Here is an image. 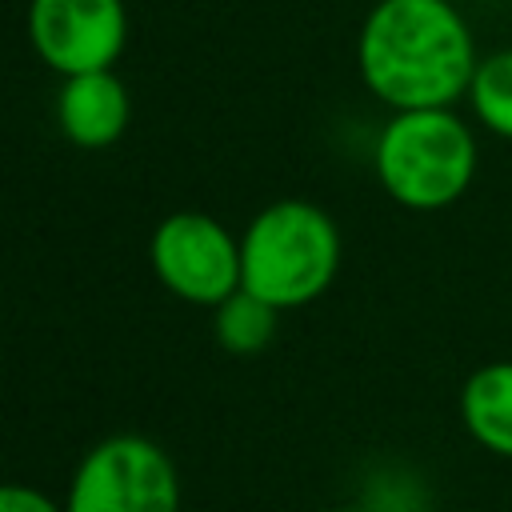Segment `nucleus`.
Segmentation results:
<instances>
[{
  "label": "nucleus",
  "instance_id": "obj_6",
  "mask_svg": "<svg viewBox=\"0 0 512 512\" xmlns=\"http://www.w3.org/2000/svg\"><path fill=\"white\" fill-rule=\"evenodd\" d=\"M28 44L56 76L116 68L128 48L124 0H28Z\"/></svg>",
  "mask_w": 512,
  "mask_h": 512
},
{
  "label": "nucleus",
  "instance_id": "obj_2",
  "mask_svg": "<svg viewBox=\"0 0 512 512\" xmlns=\"http://www.w3.org/2000/svg\"><path fill=\"white\" fill-rule=\"evenodd\" d=\"M476 168V124L460 108L392 112L372 140V176L384 196L408 212H444L460 204Z\"/></svg>",
  "mask_w": 512,
  "mask_h": 512
},
{
  "label": "nucleus",
  "instance_id": "obj_7",
  "mask_svg": "<svg viewBox=\"0 0 512 512\" xmlns=\"http://www.w3.org/2000/svg\"><path fill=\"white\" fill-rule=\"evenodd\" d=\"M132 124V96L116 68L60 76L56 88V128L68 144L84 152L112 148Z\"/></svg>",
  "mask_w": 512,
  "mask_h": 512
},
{
  "label": "nucleus",
  "instance_id": "obj_1",
  "mask_svg": "<svg viewBox=\"0 0 512 512\" xmlns=\"http://www.w3.org/2000/svg\"><path fill=\"white\" fill-rule=\"evenodd\" d=\"M476 60V32L452 0H376L356 32V76L388 112L464 104Z\"/></svg>",
  "mask_w": 512,
  "mask_h": 512
},
{
  "label": "nucleus",
  "instance_id": "obj_3",
  "mask_svg": "<svg viewBox=\"0 0 512 512\" xmlns=\"http://www.w3.org/2000/svg\"><path fill=\"white\" fill-rule=\"evenodd\" d=\"M344 240L328 208L304 196L264 204L240 232V288L276 312L320 300L340 272Z\"/></svg>",
  "mask_w": 512,
  "mask_h": 512
},
{
  "label": "nucleus",
  "instance_id": "obj_9",
  "mask_svg": "<svg viewBox=\"0 0 512 512\" xmlns=\"http://www.w3.org/2000/svg\"><path fill=\"white\" fill-rule=\"evenodd\" d=\"M464 108L476 128L512 144V48L480 52L464 92Z\"/></svg>",
  "mask_w": 512,
  "mask_h": 512
},
{
  "label": "nucleus",
  "instance_id": "obj_10",
  "mask_svg": "<svg viewBox=\"0 0 512 512\" xmlns=\"http://www.w3.org/2000/svg\"><path fill=\"white\" fill-rule=\"evenodd\" d=\"M276 320L280 312L252 296L248 288H236L228 300H220L212 308V332H216V344L232 356H252V352H264L276 336Z\"/></svg>",
  "mask_w": 512,
  "mask_h": 512
},
{
  "label": "nucleus",
  "instance_id": "obj_4",
  "mask_svg": "<svg viewBox=\"0 0 512 512\" xmlns=\"http://www.w3.org/2000/svg\"><path fill=\"white\" fill-rule=\"evenodd\" d=\"M64 512H180V472L152 436L112 432L72 468Z\"/></svg>",
  "mask_w": 512,
  "mask_h": 512
},
{
  "label": "nucleus",
  "instance_id": "obj_11",
  "mask_svg": "<svg viewBox=\"0 0 512 512\" xmlns=\"http://www.w3.org/2000/svg\"><path fill=\"white\" fill-rule=\"evenodd\" d=\"M0 512H64V500L48 496L44 488L20 484V480H4L0 484Z\"/></svg>",
  "mask_w": 512,
  "mask_h": 512
},
{
  "label": "nucleus",
  "instance_id": "obj_13",
  "mask_svg": "<svg viewBox=\"0 0 512 512\" xmlns=\"http://www.w3.org/2000/svg\"><path fill=\"white\" fill-rule=\"evenodd\" d=\"M452 4H460V8H468V4H480V0H452Z\"/></svg>",
  "mask_w": 512,
  "mask_h": 512
},
{
  "label": "nucleus",
  "instance_id": "obj_8",
  "mask_svg": "<svg viewBox=\"0 0 512 512\" xmlns=\"http://www.w3.org/2000/svg\"><path fill=\"white\" fill-rule=\"evenodd\" d=\"M464 436L496 460H512V360L476 364L456 396Z\"/></svg>",
  "mask_w": 512,
  "mask_h": 512
},
{
  "label": "nucleus",
  "instance_id": "obj_12",
  "mask_svg": "<svg viewBox=\"0 0 512 512\" xmlns=\"http://www.w3.org/2000/svg\"><path fill=\"white\" fill-rule=\"evenodd\" d=\"M320 512H376V508H368V504H328Z\"/></svg>",
  "mask_w": 512,
  "mask_h": 512
},
{
  "label": "nucleus",
  "instance_id": "obj_5",
  "mask_svg": "<svg viewBox=\"0 0 512 512\" xmlns=\"http://www.w3.org/2000/svg\"><path fill=\"white\" fill-rule=\"evenodd\" d=\"M148 264L176 300L216 308L240 288V236L208 212L180 208L152 228Z\"/></svg>",
  "mask_w": 512,
  "mask_h": 512
}]
</instances>
